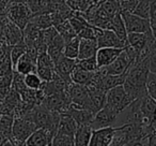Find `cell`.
<instances>
[{"instance_id": "cell-24", "label": "cell", "mask_w": 156, "mask_h": 146, "mask_svg": "<svg viewBox=\"0 0 156 146\" xmlns=\"http://www.w3.org/2000/svg\"><path fill=\"white\" fill-rule=\"evenodd\" d=\"M92 130L93 129L90 126H78L74 135L75 146H89Z\"/></svg>"}, {"instance_id": "cell-12", "label": "cell", "mask_w": 156, "mask_h": 146, "mask_svg": "<svg viewBox=\"0 0 156 146\" xmlns=\"http://www.w3.org/2000/svg\"><path fill=\"white\" fill-rule=\"evenodd\" d=\"M55 135L45 128H37L26 140V146H51Z\"/></svg>"}, {"instance_id": "cell-26", "label": "cell", "mask_w": 156, "mask_h": 146, "mask_svg": "<svg viewBox=\"0 0 156 146\" xmlns=\"http://www.w3.org/2000/svg\"><path fill=\"white\" fill-rule=\"evenodd\" d=\"M32 14L50 13V0H27Z\"/></svg>"}, {"instance_id": "cell-16", "label": "cell", "mask_w": 156, "mask_h": 146, "mask_svg": "<svg viewBox=\"0 0 156 146\" xmlns=\"http://www.w3.org/2000/svg\"><path fill=\"white\" fill-rule=\"evenodd\" d=\"M77 128H78L77 122H75V119H74L69 113L60 114V122H59V127H58L57 133L67 134V135H71V137H74Z\"/></svg>"}, {"instance_id": "cell-35", "label": "cell", "mask_w": 156, "mask_h": 146, "mask_svg": "<svg viewBox=\"0 0 156 146\" xmlns=\"http://www.w3.org/2000/svg\"><path fill=\"white\" fill-rule=\"evenodd\" d=\"M133 13L140 17L150 20V0H140Z\"/></svg>"}, {"instance_id": "cell-9", "label": "cell", "mask_w": 156, "mask_h": 146, "mask_svg": "<svg viewBox=\"0 0 156 146\" xmlns=\"http://www.w3.org/2000/svg\"><path fill=\"white\" fill-rule=\"evenodd\" d=\"M117 120H118L117 114L111 109H109L107 105H105L103 109H101L100 111L95 113L90 127L93 130L101 129V128H107V127H117L115 126Z\"/></svg>"}, {"instance_id": "cell-43", "label": "cell", "mask_w": 156, "mask_h": 146, "mask_svg": "<svg viewBox=\"0 0 156 146\" xmlns=\"http://www.w3.org/2000/svg\"><path fill=\"white\" fill-rule=\"evenodd\" d=\"M1 101H2V99H1V97H0V102H1Z\"/></svg>"}, {"instance_id": "cell-3", "label": "cell", "mask_w": 156, "mask_h": 146, "mask_svg": "<svg viewBox=\"0 0 156 146\" xmlns=\"http://www.w3.org/2000/svg\"><path fill=\"white\" fill-rule=\"evenodd\" d=\"M5 14L9 20L22 30L30 22V18L33 15L30 8L28 7V3L25 0H8Z\"/></svg>"}, {"instance_id": "cell-21", "label": "cell", "mask_w": 156, "mask_h": 146, "mask_svg": "<svg viewBox=\"0 0 156 146\" xmlns=\"http://www.w3.org/2000/svg\"><path fill=\"white\" fill-rule=\"evenodd\" d=\"M5 37V42L10 46H14L16 44H20L24 42L23 30L12 22H10L9 25H8Z\"/></svg>"}, {"instance_id": "cell-42", "label": "cell", "mask_w": 156, "mask_h": 146, "mask_svg": "<svg viewBox=\"0 0 156 146\" xmlns=\"http://www.w3.org/2000/svg\"><path fill=\"white\" fill-rule=\"evenodd\" d=\"M2 115V107H1V102H0V116Z\"/></svg>"}, {"instance_id": "cell-6", "label": "cell", "mask_w": 156, "mask_h": 146, "mask_svg": "<svg viewBox=\"0 0 156 146\" xmlns=\"http://www.w3.org/2000/svg\"><path fill=\"white\" fill-rule=\"evenodd\" d=\"M140 112L142 116V125L150 130H156V100L145 95L139 98Z\"/></svg>"}, {"instance_id": "cell-32", "label": "cell", "mask_w": 156, "mask_h": 146, "mask_svg": "<svg viewBox=\"0 0 156 146\" xmlns=\"http://www.w3.org/2000/svg\"><path fill=\"white\" fill-rule=\"evenodd\" d=\"M26 51H27V45L25 44V42L12 46L11 53H10V56H11V60H12V65H13V69L15 68V66H16V63H17L18 59H20V57H22L23 55L26 53Z\"/></svg>"}, {"instance_id": "cell-19", "label": "cell", "mask_w": 156, "mask_h": 146, "mask_svg": "<svg viewBox=\"0 0 156 146\" xmlns=\"http://www.w3.org/2000/svg\"><path fill=\"white\" fill-rule=\"evenodd\" d=\"M65 46V40L63 39V37L58 33L56 37L52 39V41L49 43L47 47V54L50 56V58L52 59L55 63L63 56V51H64Z\"/></svg>"}, {"instance_id": "cell-8", "label": "cell", "mask_w": 156, "mask_h": 146, "mask_svg": "<svg viewBox=\"0 0 156 146\" xmlns=\"http://www.w3.org/2000/svg\"><path fill=\"white\" fill-rule=\"evenodd\" d=\"M96 31V42L100 47H118L124 48L126 46V41L120 39L110 29H102L95 27Z\"/></svg>"}, {"instance_id": "cell-40", "label": "cell", "mask_w": 156, "mask_h": 146, "mask_svg": "<svg viewBox=\"0 0 156 146\" xmlns=\"http://www.w3.org/2000/svg\"><path fill=\"white\" fill-rule=\"evenodd\" d=\"M8 0H0V13H5Z\"/></svg>"}, {"instance_id": "cell-30", "label": "cell", "mask_w": 156, "mask_h": 146, "mask_svg": "<svg viewBox=\"0 0 156 146\" xmlns=\"http://www.w3.org/2000/svg\"><path fill=\"white\" fill-rule=\"evenodd\" d=\"M101 7L110 17H113L117 13L121 12V5L119 0H104L101 3Z\"/></svg>"}, {"instance_id": "cell-27", "label": "cell", "mask_w": 156, "mask_h": 146, "mask_svg": "<svg viewBox=\"0 0 156 146\" xmlns=\"http://www.w3.org/2000/svg\"><path fill=\"white\" fill-rule=\"evenodd\" d=\"M30 22L32 23V24H34L35 26L41 29V30L48 28V27L54 26L52 17L50 13L34 14V15H32V17L30 18Z\"/></svg>"}, {"instance_id": "cell-39", "label": "cell", "mask_w": 156, "mask_h": 146, "mask_svg": "<svg viewBox=\"0 0 156 146\" xmlns=\"http://www.w3.org/2000/svg\"><path fill=\"white\" fill-rule=\"evenodd\" d=\"M147 146H156V130L152 131L147 137V142H145Z\"/></svg>"}, {"instance_id": "cell-5", "label": "cell", "mask_w": 156, "mask_h": 146, "mask_svg": "<svg viewBox=\"0 0 156 146\" xmlns=\"http://www.w3.org/2000/svg\"><path fill=\"white\" fill-rule=\"evenodd\" d=\"M122 18L125 24V28L127 33L138 32V33H147L152 35L151 24L149 18H143L132 12L121 11Z\"/></svg>"}, {"instance_id": "cell-4", "label": "cell", "mask_w": 156, "mask_h": 146, "mask_svg": "<svg viewBox=\"0 0 156 146\" xmlns=\"http://www.w3.org/2000/svg\"><path fill=\"white\" fill-rule=\"evenodd\" d=\"M134 101V99L125 92L123 85L110 88L106 92V104L117 115H119L124 109L128 107Z\"/></svg>"}, {"instance_id": "cell-23", "label": "cell", "mask_w": 156, "mask_h": 146, "mask_svg": "<svg viewBox=\"0 0 156 146\" xmlns=\"http://www.w3.org/2000/svg\"><path fill=\"white\" fill-rule=\"evenodd\" d=\"M94 72L87 71V70H85V69H81V68L78 67L77 63H76L75 69H74L73 72H72L71 80H72V82L75 84L87 86L88 84L90 83V81L92 80V77H93Z\"/></svg>"}, {"instance_id": "cell-2", "label": "cell", "mask_w": 156, "mask_h": 146, "mask_svg": "<svg viewBox=\"0 0 156 146\" xmlns=\"http://www.w3.org/2000/svg\"><path fill=\"white\" fill-rule=\"evenodd\" d=\"M37 127L33 119L32 110L22 114L20 117L14 118L12 127V137L10 140L15 144H23L31 135V133L37 130Z\"/></svg>"}, {"instance_id": "cell-11", "label": "cell", "mask_w": 156, "mask_h": 146, "mask_svg": "<svg viewBox=\"0 0 156 146\" xmlns=\"http://www.w3.org/2000/svg\"><path fill=\"white\" fill-rule=\"evenodd\" d=\"M118 127H107L92 130L89 146H109Z\"/></svg>"}, {"instance_id": "cell-25", "label": "cell", "mask_w": 156, "mask_h": 146, "mask_svg": "<svg viewBox=\"0 0 156 146\" xmlns=\"http://www.w3.org/2000/svg\"><path fill=\"white\" fill-rule=\"evenodd\" d=\"M110 30H112L120 39H122L123 41H126L127 31H126L125 24H124V21H123V18H122L121 12H119V13L115 14L113 17H111Z\"/></svg>"}, {"instance_id": "cell-22", "label": "cell", "mask_w": 156, "mask_h": 146, "mask_svg": "<svg viewBox=\"0 0 156 146\" xmlns=\"http://www.w3.org/2000/svg\"><path fill=\"white\" fill-rule=\"evenodd\" d=\"M149 36H151V35H147V33H138V32L127 33L126 45L134 48V50L139 54V53L147 46Z\"/></svg>"}, {"instance_id": "cell-14", "label": "cell", "mask_w": 156, "mask_h": 146, "mask_svg": "<svg viewBox=\"0 0 156 146\" xmlns=\"http://www.w3.org/2000/svg\"><path fill=\"white\" fill-rule=\"evenodd\" d=\"M123 48L118 47H100L96 52L95 58L98 68L106 67L115 60L118 56L121 54Z\"/></svg>"}, {"instance_id": "cell-28", "label": "cell", "mask_w": 156, "mask_h": 146, "mask_svg": "<svg viewBox=\"0 0 156 146\" xmlns=\"http://www.w3.org/2000/svg\"><path fill=\"white\" fill-rule=\"evenodd\" d=\"M14 122V116L11 114L2 113L0 116V132L5 134L8 139H11L12 137V127Z\"/></svg>"}, {"instance_id": "cell-36", "label": "cell", "mask_w": 156, "mask_h": 146, "mask_svg": "<svg viewBox=\"0 0 156 146\" xmlns=\"http://www.w3.org/2000/svg\"><path fill=\"white\" fill-rule=\"evenodd\" d=\"M77 66L79 68H81V69H85L87 71H91V72H94L98 69L95 56L89 57V58H85V59H77Z\"/></svg>"}, {"instance_id": "cell-29", "label": "cell", "mask_w": 156, "mask_h": 146, "mask_svg": "<svg viewBox=\"0 0 156 146\" xmlns=\"http://www.w3.org/2000/svg\"><path fill=\"white\" fill-rule=\"evenodd\" d=\"M78 53H79V38L76 36L75 38H73V39H71L65 43L63 55L69 57V58L77 59Z\"/></svg>"}, {"instance_id": "cell-17", "label": "cell", "mask_w": 156, "mask_h": 146, "mask_svg": "<svg viewBox=\"0 0 156 146\" xmlns=\"http://www.w3.org/2000/svg\"><path fill=\"white\" fill-rule=\"evenodd\" d=\"M88 87V86H87ZM89 90L90 102H91V109L94 113L98 112L101 109L105 107L106 104V90L101 89V88H93L88 87Z\"/></svg>"}, {"instance_id": "cell-7", "label": "cell", "mask_w": 156, "mask_h": 146, "mask_svg": "<svg viewBox=\"0 0 156 146\" xmlns=\"http://www.w3.org/2000/svg\"><path fill=\"white\" fill-rule=\"evenodd\" d=\"M67 92H69V95L71 97L72 105H74L76 107H81V109H87L92 111L89 90H88L87 86L79 85V84H75L73 82H71L69 84V86H67Z\"/></svg>"}, {"instance_id": "cell-44", "label": "cell", "mask_w": 156, "mask_h": 146, "mask_svg": "<svg viewBox=\"0 0 156 146\" xmlns=\"http://www.w3.org/2000/svg\"><path fill=\"white\" fill-rule=\"evenodd\" d=\"M138 146H147V145H138Z\"/></svg>"}, {"instance_id": "cell-37", "label": "cell", "mask_w": 156, "mask_h": 146, "mask_svg": "<svg viewBox=\"0 0 156 146\" xmlns=\"http://www.w3.org/2000/svg\"><path fill=\"white\" fill-rule=\"evenodd\" d=\"M147 92L151 98L156 100V74L150 72L147 80Z\"/></svg>"}, {"instance_id": "cell-41", "label": "cell", "mask_w": 156, "mask_h": 146, "mask_svg": "<svg viewBox=\"0 0 156 146\" xmlns=\"http://www.w3.org/2000/svg\"><path fill=\"white\" fill-rule=\"evenodd\" d=\"M1 146H17V144H15L12 140L9 139V140H7V141H5Z\"/></svg>"}, {"instance_id": "cell-15", "label": "cell", "mask_w": 156, "mask_h": 146, "mask_svg": "<svg viewBox=\"0 0 156 146\" xmlns=\"http://www.w3.org/2000/svg\"><path fill=\"white\" fill-rule=\"evenodd\" d=\"M66 113H69L75 119L78 126H90L94 118V115H95V113L90 111V110L76 107L72 104Z\"/></svg>"}, {"instance_id": "cell-31", "label": "cell", "mask_w": 156, "mask_h": 146, "mask_svg": "<svg viewBox=\"0 0 156 146\" xmlns=\"http://www.w3.org/2000/svg\"><path fill=\"white\" fill-rule=\"evenodd\" d=\"M11 87L14 90L18 92V94H22L23 92L27 89V85L25 83V75L22 73H18L17 71H14L13 73V80H12V85Z\"/></svg>"}, {"instance_id": "cell-1", "label": "cell", "mask_w": 156, "mask_h": 146, "mask_svg": "<svg viewBox=\"0 0 156 146\" xmlns=\"http://www.w3.org/2000/svg\"><path fill=\"white\" fill-rule=\"evenodd\" d=\"M149 73V52L145 46L129 66L126 72L125 82L123 84L125 92L134 100L147 95V80Z\"/></svg>"}, {"instance_id": "cell-10", "label": "cell", "mask_w": 156, "mask_h": 146, "mask_svg": "<svg viewBox=\"0 0 156 146\" xmlns=\"http://www.w3.org/2000/svg\"><path fill=\"white\" fill-rule=\"evenodd\" d=\"M55 62L46 53L39 54L37 59V73L43 82H48L55 74Z\"/></svg>"}, {"instance_id": "cell-34", "label": "cell", "mask_w": 156, "mask_h": 146, "mask_svg": "<svg viewBox=\"0 0 156 146\" xmlns=\"http://www.w3.org/2000/svg\"><path fill=\"white\" fill-rule=\"evenodd\" d=\"M25 83H26L28 88H31V89H40L42 87L43 81L37 75V72H32V73H28V74L25 75Z\"/></svg>"}, {"instance_id": "cell-13", "label": "cell", "mask_w": 156, "mask_h": 146, "mask_svg": "<svg viewBox=\"0 0 156 146\" xmlns=\"http://www.w3.org/2000/svg\"><path fill=\"white\" fill-rule=\"evenodd\" d=\"M76 63H77V59H72L69 57L64 56L63 55L56 63H55V71H56L57 74H59L63 80L67 82V83H71V75L73 70L75 69Z\"/></svg>"}, {"instance_id": "cell-45", "label": "cell", "mask_w": 156, "mask_h": 146, "mask_svg": "<svg viewBox=\"0 0 156 146\" xmlns=\"http://www.w3.org/2000/svg\"><path fill=\"white\" fill-rule=\"evenodd\" d=\"M51 146H52V145H51Z\"/></svg>"}, {"instance_id": "cell-38", "label": "cell", "mask_w": 156, "mask_h": 146, "mask_svg": "<svg viewBox=\"0 0 156 146\" xmlns=\"http://www.w3.org/2000/svg\"><path fill=\"white\" fill-rule=\"evenodd\" d=\"M77 37L80 38V39H96L95 27L88 25L77 33Z\"/></svg>"}, {"instance_id": "cell-33", "label": "cell", "mask_w": 156, "mask_h": 146, "mask_svg": "<svg viewBox=\"0 0 156 146\" xmlns=\"http://www.w3.org/2000/svg\"><path fill=\"white\" fill-rule=\"evenodd\" d=\"M52 146H75L74 137L67 134H61L57 133L52 139Z\"/></svg>"}, {"instance_id": "cell-20", "label": "cell", "mask_w": 156, "mask_h": 146, "mask_svg": "<svg viewBox=\"0 0 156 146\" xmlns=\"http://www.w3.org/2000/svg\"><path fill=\"white\" fill-rule=\"evenodd\" d=\"M14 71H17L18 73H22L24 75L32 73V72H37V59L32 58L27 53H25L18 59L17 63L14 68Z\"/></svg>"}, {"instance_id": "cell-18", "label": "cell", "mask_w": 156, "mask_h": 146, "mask_svg": "<svg viewBox=\"0 0 156 146\" xmlns=\"http://www.w3.org/2000/svg\"><path fill=\"white\" fill-rule=\"evenodd\" d=\"M98 50L96 39H80L79 38V53L77 59H85L93 57Z\"/></svg>"}]
</instances>
